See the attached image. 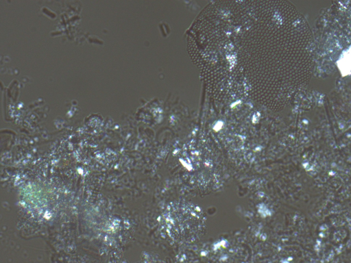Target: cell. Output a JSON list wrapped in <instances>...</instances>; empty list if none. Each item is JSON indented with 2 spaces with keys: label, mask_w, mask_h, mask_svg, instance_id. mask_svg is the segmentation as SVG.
<instances>
[{
  "label": "cell",
  "mask_w": 351,
  "mask_h": 263,
  "mask_svg": "<svg viewBox=\"0 0 351 263\" xmlns=\"http://www.w3.org/2000/svg\"><path fill=\"white\" fill-rule=\"evenodd\" d=\"M160 221L165 234L178 243L194 242L202 235L206 226V216L202 210L185 201L169 203Z\"/></svg>",
  "instance_id": "1"
}]
</instances>
